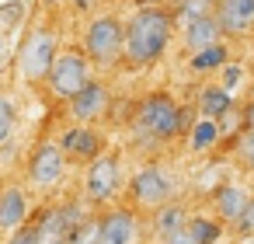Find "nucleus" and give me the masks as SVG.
I'll return each mask as SVG.
<instances>
[{"mask_svg":"<svg viewBox=\"0 0 254 244\" xmlns=\"http://www.w3.org/2000/svg\"><path fill=\"white\" fill-rule=\"evenodd\" d=\"M171 28H174V18L164 11V7H139L129 25H126V35H122V49H126V60L132 67H150L164 56L167 42H171Z\"/></svg>","mask_w":254,"mask_h":244,"instance_id":"1","label":"nucleus"},{"mask_svg":"<svg viewBox=\"0 0 254 244\" xmlns=\"http://www.w3.org/2000/svg\"><path fill=\"white\" fill-rule=\"evenodd\" d=\"M56 35L49 25H32L18 46V74L25 84H42L56 60Z\"/></svg>","mask_w":254,"mask_h":244,"instance_id":"2","label":"nucleus"},{"mask_svg":"<svg viewBox=\"0 0 254 244\" xmlns=\"http://www.w3.org/2000/svg\"><path fill=\"white\" fill-rule=\"evenodd\" d=\"M188 112L185 108H178L167 94H150V98H143L139 101V108H136V129H139V136H146V140H174L181 129H185V119Z\"/></svg>","mask_w":254,"mask_h":244,"instance_id":"3","label":"nucleus"},{"mask_svg":"<svg viewBox=\"0 0 254 244\" xmlns=\"http://www.w3.org/2000/svg\"><path fill=\"white\" fill-rule=\"evenodd\" d=\"M122 35H126V28H122L119 18H112V14L94 18L84 28V56L94 60L98 67L119 63V56H122Z\"/></svg>","mask_w":254,"mask_h":244,"instance_id":"4","label":"nucleus"},{"mask_svg":"<svg viewBox=\"0 0 254 244\" xmlns=\"http://www.w3.org/2000/svg\"><path fill=\"white\" fill-rule=\"evenodd\" d=\"M87 81H91V77H87V56H84L80 49H63V53H56L53 67H49V74H46V87H49V94L60 98V101H70Z\"/></svg>","mask_w":254,"mask_h":244,"instance_id":"5","label":"nucleus"},{"mask_svg":"<svg viewBox=\"0 0 254 244\" xmlns=\"http://www.w3.org/2000/svg\"><path fill=\"white\" fill-rule=\"evenodd\" d=\"M25 174H28V185H32V188H39V192H46V188L60 185V181H63V174H66V157H63L60 143H56V140H42V143L32 150Z\"/></svg>","mask_w":254,"mask_h":244,"instance_id":"6","label":"nucleus"},{"mask_svg":"<svg viewBox=\"0 0 254 244\" xmlns=\"http://www.w3.org/2000/svg\"><path fill=\"white\" fill-rule=\"evenodd\" d=\"M129 192H132V199H136L139 206H153V209H157V206H164V202L171 199L174 181H171V174H167L160 164H146V167L136 171Z\"/></svg>","mask_w":254,"mask_h":244,"instance_id":"7","label":"nucleus"},{"mask_svg":"<svg viewBox=\"0 0 254 244\" xmlns=\"http://www.w3.org/2000/svg\"><path fill=\"white\" fill-rule=\"evenodd\" d=\"M80 220V209L77 206H53L46 209L32 227H35V244H66V234L70 227Z\"/></svg>","mask_w":254,"mask_h":244,"instance_id":"8","label":"nucleus"},{"mask_svg":"<svg viewBox=\"0 0 254 244\" xmlns=\"http://www.w3.org/2000/svg\"><path fill=\"white\" fill-rule=\"evenodd\" d=\"M84 188L94 202H105L115 195L119 188V157L115 154H101L87 164V178H84Z\"/></svg>","mask_w":254,"mask_h":244,"instance_id":"9","label":"nucleus"},{"mask_svg":"<svg viewBox=\"0 0 254 244\" xmlns=\"http://www.w3.org/2000/svg\"><path fill=\"white\" fill-rule=\"evenodd\" d=\"M60 150H63V157L66 161H94V157H101V150H105V136L98 133V129H91V126H73V129H66L60 140Z\"/></svg>","mask_w":254,"mask_h":244,"instance_id":"10","label":"nucleus"},{"mask_svg":"<svg viewBox=\"0 0 254 244\" xmlns=\"http://www.w3.org/2000/svg\"><path fill=\"white\" fill-rule=\"evenodd\" d=\"M66 105H70V115L77 122H94V119H101L108 112V87L101 81H87Z\"/></svg>","mask_w":254,"mask_h":244,"instance_id":"11","label":"nucleus"},{"mask_svg":"<svg viewBox=\"0 0 254 244\" xmlns=\"http://www.w3.org/2000/svg\"><path fill=\"white\" fill-rule=\"evenodd\" d=\"M212 18L223 35H247L254 28V0H219Z\"/></svg>","mask_w":254,"mask_h":244,"instance_id":"12","label":"nucleus"},{"mask_svg":"<svg viewBox=\"0 0 254 244\" xmlns=\"http://www.w3.org/2000/svg\"><path fill=\"white\" fill-rule=\"evenodd\" d=\"M136 241V216L129 209H112L98 220V244H132Z\"/></svg>","mask_w":254,"mask_h":244,"instance_id":"13","label":"nucleus"},{"mask_svg":"<svg viewBox=\"0 0 254 244\" xmlns=\"http://www.w3.org/2000/svg\"><path fill=\"white\" fill-rule=\"evenodd\" d=\"M28 220V192L21 185L0 188V234H11Z\"/></svg>","mask_w":254,"mask_h":244,"instance_id":"14","label":"nucleus"},{"mask_svg":"<svg viewBox=\"0 0 254 244\" xmlns=\"http://www.w3.org/2000/svg\"><path fill=\"white\" fill-rule=\"evenodd\" d=\"M219 25H216V18L209 14V18H195V21H188L185 25V46L195 53V49H205V46H212V42H219Z\"/></svg>","mask_w":254,"mask_h":244,"instance_id":"15","label":"nucleus"},{"mask_svg":"<svg viewBox=\"0 0 254 244\" xmlns=\"http://www.w3.org/2000/svg\"><path fill=\"white\" fill-rule=\"evenodd\" d=\"M247 192L240 188V185H219L216 188V213H219V220H226V223H233L237 216H240V209L247 206Z\"/></svg>","mask_w":254,"mask_h":244,"instance_id":"16","label":"nucleus"},{"mask_svg":"<svg viewBox=\"0 0 254 244\" xmlns=\"http://www.w3.org/2000/svg\"><path fill=\"white\" fill-rule=\"evenodd\" d=\"M185 223H188L185 209H181L178 202H164V206H157V216H153V234L164 241V237H171V234L185 230Z\"/></svg>","mask_w":254,"mask_h":244,"instance_id":"17","label":"nucleus"},{"mask_svg":"<svg viewBox=\"0 0 254 244\" xmlns=\"http://www.w3.org/2000/svg\"><path fill=\"white\" fill-rule=\"evenodd\" d=\"M198 108H202V119H219V115H230L233 108V98L226 94V87H205L198 94Z\"/></svg>","mask_w":254,"mask_h":244,"instance_id":"18","label":"nucleus"},{"mask_svg":"<svg viewBox=\"0 0 254 244\" xmlns=\"http://www.w3.org/2000/svg\"><path fill=\"white\" fill-rule=\"evenodd\" d=\"M185 230H188L191 244H216V241H219V234H223L219 220H205V216L188 220V223H185Z\"/></svg>","mask_w":254,"mask_h":244,"instance_id":"19","label":"nucleus"},{"mask_svg":"<svg viewBox=\"0 0 254 244\" xmlns=\"http://www.w3.org/2000/svg\"><path fill=\"white\" fill-rule=\"evenodd\" d=\"M226 60H230L226 46H223V42H212V46H205V49H195V56H191V70H219Z\"/></svg>","mask_w":254,"mask_h":244,"instance_id":"20","label":"nucleus"},{"mask_svg":"<svg viewBox=\"0 0 254 244\" xmlns=\"http://www.w3.org/2000/svg\"><path fill=\"white\" fill-rule=\"evenodd\" d=\"M14 129H18V105H14L11 94L0 91V147H7V143H11Z\"/></svg>","mask_w":254,"mask_h":244,"instance_id":"21","label":"nucleus"},{"mask_svg":"<svg viewBox=\"0 0 254 244\" xmlns=\"http://www.w3.org/2000/svg\"><path fill=\"white\" fill-rule=\"evenodd\" d=\"M216 14V0H178V21L188 25L195 18H209Z\"/></svg>","mask_w":254,"mask_h":244,"instance_id":"22","label":"nucleus"},{"mask_svg":"<svg viewBox=\"0 0 254 244\" xmlns=\"http://www.w3.org/2000/svg\"><path fill=\"white\" fill-rule=\"evenodd\" d=\"M219 140V122H212V119H198L195 122V129H191V150H209L212 143Z\"/></svg>","mask_w":254,"mask_h":244,"instance_id":"23","label":"nucleus"},{"mask_svg":"<svg viewBox=\"0 0 254 244\" xmlns=\"http://www.w3.org/2000/svg\"><path fill=\"white\" fill-rule=\"evenodd\" d=\"M66 244H98V220H77L66 234Z\"/></svg>","mask_w":254,"mask_h":244,"instance_id":"24","label":"nucleus"},{"mask_svg":"<svg viewBox=\"0 0 254 244\" xmlns=\"http://www.w3.org/2000/svg\"><path fill=\"white\" fill-rule=\"evenodd\" d=\"M233 223H237V234H240V237L254 234V199H247V206L240 209V216H237Z\"/></svg>","mask_w":254,"mask_h":244,"instance_id":"25","label":"nucleus"},{"mask_svg":"<svg viewBox=\"0 0 254 244\" xmlns=\"http://www.w3.org/2000/svg\"><path fill=\"white\" fill-rule=\"evenodd\" d=\"M7 244H35V227L32 223H21L18 230H11Z\"/></svg>","mask_w":254,"mask_h":244,"instance_id":"26","label":"nucleus"},{"mask_svg":"<svg viewBox=\"0 0 254 244\" xmlns=\"http://www.w3.org/2000/svg\"><path fill=\"white\" fill-rule=\"evenodd\" d=\"M237 154H240V161H247L254 167V129H247V136L237 143Z\"/></svg>","mask_w":254,"mask_h":244,"instance_id":"27","label":"nucleus"},{"mask_svg":"<svg viewBox=\"0 0 254 244\" xmlns=\"http://www.w3.org/2000/svg\"><path fill=\"white\" fill-rule=\"evenodd\" d=\"M164 244H191V237H188V230H178V234L164 237Z\"/></svg>","mask_w":254,"mask_h":244,"instance_id":"28","label":"nucleus"},{"mask_svg":"<svg viewBox=\"0 0 254 244\" xmlns=\"http://www.w3.org/2000/svg\"><path fill=\"white\" fill-rule=\"evenodd\" d=\"M219 70L226 74V84H237V81H240V70H237V67H230V63H223Z\"/></svg>","mask_w":254,"mask_h":244,"instance_id":"29","label":"nucleus"},{"mask_svg":"<svg viewBox=\"0 0 254 244\" xmlns=\"http://www.w3.org/2000/svg\"><path fill=\"white\" fill-rule=\"evenodd\" d=\"M70 4H73L77 11H87V7H94V4H98V0H70Z\"/></svg>","mask_w":254,"mask_h":244,"instance_id":"30","label":"nucleus"},{"mask_svg":"<svg viewBox=\"0 0 254 244\" xmlns=\"http://www.w3.org/2000/svg\"><path fill=\"white\" fill-rule=\"evenodd\" d=\"M244 122H247V129H254V101L247 105V112H244Z\"/></svg>","mask_w":254,"mask_h":244,"instance_id":"31","label":"nucleus"},{"mask_svg":"<svg viewBox=\"0 0 254 244\" xmlns=\"http://www.w3.org/2000/svg\"><path fill=\"white\" fill-rule=\"evenodd\" d=\"M139 4H146V7H157V4H160V0H139Z\"/></svg>","mask_w":254,"mask_h":244,"instance_id":"32","label":"nucleus"},{"mask_svg":"<svg viewBox=\"0 0 254 244\" xmlns=\"http://www.w3.org/2000/svg\"><path fill=\"white\" fill-rule=\"evenodd\" d=\"M240 244H254V234H247V237H244V241H240Z\"/></svg>","mask_w":254,"mask_h":244,"instance_id":"33","label":"nucleus"},{"mask_svg":"<svg viewBox=\"0 0 254 244\" xmlns=\"http://www.w3.org/2000/svg\"><path fill=\"white\" fill-rule=\"evenodd\" d=\"M42 4H46V7H56V4H60V0H42Z\"/></svg>","mask_w":254,"mask_h":244,"instance_id":"34","label":"nucleus"}]
</instances>
